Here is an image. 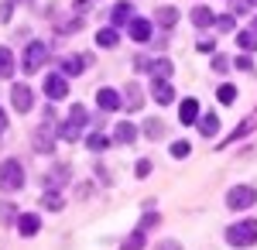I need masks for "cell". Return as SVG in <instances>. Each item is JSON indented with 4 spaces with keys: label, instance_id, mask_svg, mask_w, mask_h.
<instances>
[{
    "label": "cell",
    "instance_id": "cell-1",
    "mask_svg": "<svg viewBox=\"0 0 257 250\" xmlns=\"http://www.w3.org/2000/svg\"><path fill=\"white\" fill-rule=\"evenodd\" d=\"M226 243L230 247H254L257 243V219H240V223H233L230 230H226Z\"/></svg>",
    "mask_w": 257,
    "mask_h": 250
},
{
    "label": "cell",
    "instance_id": "cell-2",
    "mask_svg": "<svg viewBox=\"0 0 257 250\" xmlns=\"http://www.w3.org/2000/svg\"><path fill=\"white\" fill-rule=\"evenodd\" d=\"M21 185H24V168H21V161H14V158L0 161V192H18Z\"/></svg>",
    "mask_w": 257,
    "mask_h": 250
},
{
    "label": "cell",
    "instance_id": "cell-3",
    "mask_svg": "<svg viewBox=\"0 0 257 250\" xmlns=\"http://www.w3.org/2000/svg\"><path fill=\"white\" fill-rule=\"evenodd\" d=\"M254 202H257L254 185H233V189L226 192V206H230V209H250Z\"/></svg>",
    "mask_w": 257,
    "mask_h": 250
},
{
    "label": "cell",
    "instance_id": "cell-4",
    "mask_svg": "<svg viewBox=\"0 0 257 250\" xmlns=\"http://www.w3.org/2000/svg\"><path fill=\"white\" fill-rule=\"evenodd\" d=\"M45 62H48V45L45 41H31L28 52H24V72H38Z\"/></svg>",
    "mask_w": 257,
    "mask_h": 250
},
{
    "label": "cell",
    "instance_id": "cell-5",
    "mask_svg": "<svg viewBox=\"0 0 257 250\" xmlns=\"http://www.w3.org/2000/svg\"><path fill=\"white\" fill-rule=\"evenodd\" d=\"M45 96L48 99H69V79L59 76V72H52V76H45Z\"/></svg>",
    "mask_w": 257,
    "mask_h": 250
},
{
    "label": "cell",
    "instance_id": "cell-6",
    "mask_svg": "<svg viewBox=\"0 0 257 250\" xmlns=\"http://www.w3.org/2000/svg\"><path fill=\"white\" fill-rule=\"evenodd\" d=\"M11 103H14L18 113H28V110L35 106V93H31L24 82H14V86H11Z\"/></svg>",
    "mask_w": 257,
    "mask_h": 250
},
{
    "label": "cell",
    "instance_id": "cell-7",
    "mask_svg": "<svg viewBox=\"0 0 257 250\" xmlns=\"http://www.w3.org/2000/svg\"><path fill=\"white\" fill-rule=\"evenodd\" d=\"M48 123H52V110H45V127H38V134H35V148L41 154H52V148H55V134Z\"/></svg>",
    "mask_w": 257,
    "mask_h": 250
},
{
    "label": "cell",
    "instance_id": "cell-8",
    "mask_svg": "<svg viewBox=\"0 0 257 250\" xmlns=\"http://www.w3.org/2000/svg\"><path fill=\"white\" fill-rule=\"evenodd\" d=\"M89 62H93L89 55H62V58H59V69L65 72V76H79Z\"/></svg>",
    "mask_w": 257,
    "mask_h": 250
},
{
    "label": "cell",
    "instance_id": "cell-9",
    "mask_svg": "<svg viewBox=\"0 0 257 250\" xmlns=\"http://www.w3.org/2000/svg\"><path fill=\"white\" fill-rule=\"evenodd\" d=\"M151 96H155V103L168 106V103H175V89H172L168 79H155V82H151Z\"/></svg>",
    "mask_w": 257,
    "mask_h": 250
},
{
    "label": "cell",
    "instance_id": "cell-10",
    "mask_svg": "<svg viewBox=\"0 0 257 250\" xmlns=\"http://www.w3.org/2000/svg\"><path fill=\"white\" fill-rule=\"evenodd\" d=\"M96 103H99V110H106V113H113V110H120V103H123V99H120V93H117V89H110V86H103V89L96 93Z\"/></svg>",
    "mask_w": 257,
    "mask_h": 250
},
{
    "label": "cell",
    "instance_id": "cell-11",
    "mask_svg": "<svg viewBox=\"0 0 257 250\" xmlns=\"http://www.w3.org/2000/svg\"><path fill=\"white\" fill-rule=\"evenodd\" d=\"M113 141H117V144H134V141H138V127H134L131 120H120L117 127H113Z\"/></svg>",
    "mask_w": 257,
    "mask_h": 250
},
{
    "label": "cell",
    "instance_id": "cell-12",
    "mask_svg": "<svg viewBox=\"0 0 257 250\" xmlns=\"http://www.w3.org/2000/svg\"><path fill=\"white\" fill-rule=\"evenodd\" d=\"M127 31H131V38H134V41H148L155 28H151V21H148V18H134L131 24H127Z\"/></svg>",
    "mask_w": 257,
    "mask_h": 250
},
{
    "label": "cell",
    "instance_id": "cell-13",
    "mask_svg": "<svg viewBox=\"0 0 257 250\" xmlns=\"http://www.w3.org/2000/svg\"><path fill=\"white\" fill-rule=\"evenodd\" d=\"M178 120L185 123V127H192L199 120V99H182V106H178Z\"/></svg>",
    "mask_w": 257,
    "mask_h": 250
},
{
    "label": "cell",
    "instance_id": "cell-14",
    "mask_svg": "<svg viewBox=\"0 0 257 250\" xmlns=\"http://www.w3.org/2000/svg\"><path fill=\"white\" fill-rule=\"evenodd\" d=\"M18 230H21V236H35V233L41 230V219L35 216V212H21V219H18Z\"/></svg>",
    "mask_w": 257,
    "mask_h": 250
},
{
    "label": "cell",
    "instance_id": "cell-15",
    "mask_svg": "<svg viewBox=\"0 0 257 250\" xmlns=\"http://www.w3.org/2000/svg\"><path fill=\"white\" fill-rule=\"evenodd\" d=\"M192 24H196L199 31H202V28H213V24H216V14L199 4V7H192Z\"/></svg>",
    "mask_w": 257,
    "mask_h": 250
},
{
    "label": "cell",
    "instance_id": "cell-16",
    "mask_svg": "<svg viewBox=\"0 0 257 250\" xmlns=\"http://www.w3.org/2000/svg\"><path fill=\"white\" fill-rule=\"evenodd\" d=\"M141 99H144L141 86L138 82H127V86H123V106H127V110H141Z\"/></svg>",
    "mask_w": 257,
    "mask_h": 250
},
{
    "label": "cell",
    "instance_id": "cell-17",
    "mask_svg": "<svg viewBox=\"0 0 257 250\" xmlns=\"http://www.w3.org/2000/svg\"><path fill=\"white\" fill-rule=\"evenodd\" d=\"M110 21H113V24H131V21H134V7H131V4H117V7H113V11H110Z\"/></svg>",
    "mask_w": 257,
    "mask_h": 250
},
{
    "label": "cell",
    "instance_id": "cell-18",
    "mask_svg": "<svg viewBox=\"0 0 257 250\" xmlns=\"http://www.w3.org/2000/svg\"><path fill=\"white\" fill-rule=\"evenodd\" d=\"M199 134H202V137H216L219 134V116L216 113H206L202 120H199Z\"/></svg>",
    "mask_w": 257,
    "mask_h": 250
},
{
    "label": "cell",
    "instance_id": "cell-19",
    "mask_svg": "<svg viewBox=\"0 0 257 250\" xmlns=\"http://www.w3.org/2000/svg\"><path fill=\"white\" fill-rule=\"evenodd\" d=\"M11 72H14V52L0 45V79H11Z\"/></svg>",
    "mask_w": 257,
    "mask_h": 250
},
{
    "label": "cell",
    "instance_id": "cell-20",
    "mask_svg": "<svg viewBox=\"0 0 257 250\" xmlns=\"http://www.w3.org/2000/svg\"><path fill=\"white\" fill-rule=\"evenodd\" d=\"M155 21H158L161 28H175L178 24V11L175 7H158V11H155Z\"/></svg>",
    "mask_w": 257,
    "mask_h": 250
},
{
    "label": "cell",
    "instance_id": "cell-21",
    "mask_svg": "<svg viewBox=\"0 0 257 250\" xmlns=\"http://www.w3.org/2000/svg\"><path fill=\"white\" fill-rule=\"evenodd\" d=\"M254 127H257V120H254V116H247V120L240 123L237 131H233V134H230V137H226V141H223V148H230V141H240V137H247V134H250V131H254Z\"/></svg>",
    "mask_w": 257,
    "mask_h": 250
},
{
    "label": "cell",
    "instance_id": "cell-22",
    "mask_svg": "<svg viewBox=\"0 0 257 250\" xmlns=\"http://www.w3.org/2000/svg\"><path fill=\"white\" fill-rule=\"evenodd\" d=\"M117 41H120V31H117V28H103V31L96 35V45H103V48H113Z\"/></svg>",
    "mask_w": 257,
    "mask_h": 250
},
{
    "label": "cell",
    "instance_id": "cell-23",
    "mask_svg": "<svg viewBox=\"0 0 257 250\" xmlns=\"http://www.w3.org/2000/svg\"><path fill=\"white\" fill-rule=\"evenodd\" d=\"M86 120H89L86 106H82V103H72V106H69V123H76V127H86Z\"/></svg>",
    "mask_w": 257,
    "mask_h": 250
},
{
    "label": "cell",
    "instance_id": "cell-24",
    "mask_svg": "<svg viewBox=\"0 0 257 250\" xmlns=\"http://www.w3.org/2000/svg\"><path fill=\"white\" fill-rule=\"evenodd\" d=\"M148 72H155V79H168V72H172V62H168V58H155V62L148 65Z\"/></svg>",
    "mask_w": 257,
    "mask_h": 250
},
{
    "label": "cell",
    "instance_id": "cell-25",
    "mask_svg": "<svg viewBox=\"0 0 257 250\" xmlns=\"http://www.w3.org/2000/svg\"><path fill=\"white\" fill-rule=\"evenodd\" d=\"M79 134H82V127H76V123H62L59 131H55V137H62V141H79Z\"/></svg>",
    "mask_w": 257,
    "mask_h": 250
},
{
    "label": "cell",
    "instance_id": "cell-26",
    "mask_svg": "<svg viewBox=\"0 0 257 250\" xmlns=\"http://www.w3.org/2000/svg\"><path fill=\"white\" fill-rule=\"evenodd\" d=\"M144 240H148V236H144V230H134L127 240H123V243H120V250H141V247H144Z\"/></svg>",
    "mask_w": 257,
    "mask_h": 250
},
{
    "label": "cell",
    "instance_id": "cell-27",
    "mask_svg": "<svg viewBox=\"0 0 257 250\" xmlns=\"http://www.w3.org/2000/svg\"><path fill=\"white\" fill-rule=\"evenodd\" d=\"M144 134L151 137V141H158V137H165V123H161L158 116H151V120L144 123Z\"/></svg>",
    "mask_w": 257,
    "mask_h": 250
},
{
    "label": "cell",
    "instance_id": "cell-28",
    "mask_svg": "<svg viewBox=\"0 0 257 250\" xmlns=\"http://www.w3.org/2000/svg\"><path fill=\"white\" fill-rule=\"evenodd\" d=\"M86 148H89V151H106V148H110V141L99 134V131H93V134L86 137Z\"/></svg>",
    "mask_w": 257,
    "mask_h": 250
},
{
    "label": "cell",
    "instance_id": "cell-29",
    "mask_svg": "<svg viewBox=\"0 0 257 250\" xmlns=\"http://www.w3.org/2000/svg\"><path fill=\"white\" fill-rule=\"evenodd\" d=\"M14 219H21V212L14 202H0V223H14Z\"/></svg>",
    "mask_w": 257,
    "mask_h": 250
},
{
    "label": "cell",
    "instance_id": "cell-30",
    "mask_svg": "<svg viewBox=\"0 0 257 250\" xmlns=\"http://www.w3.org/2000/svg\"><path fill=\"white\" fill-rule=\"evenodd\" d=\"M237 45L243 48V52H254V48H257V35H254V31H240V35H237Z\"/></svg>",
    "mask_w": 257,
    "mask_h": 250
},
{
    "label": "cell",
    "instance_id": "cell-31",
    "mask_svg": "<svg viewBox=\"0 0 257 250\" xmlns=\"http://www.w3.org/2000/svg\"><path fill=\"white\" fill-rule=\"evenodd\" d=\"M65 202H62V195H55V192H45L41 195V209H62Z\"/></svg>",
    "mask_w": 257,
    "mask_h": 250
},
{
    "label": "cell",
    "instance_id": "cell-32",
    "mask_svg": "<svg viewBox=\"0 0 257 250\" xmlns=\"http://www.w3.org/2000/svg\"><path fill=\"white\" fill-rule=\"evenodd\" d=\"M219 103H226V106H230V103H233V99H237V86H219Z\"/></svg>",
    "mask_w": 257,
    "mask_h": 250
},
{
    "label": "cell",
    "instance_id": "cell-33",
    "mask_svg": "<svg viewBox=\"0 0 257 250\" xmlns=\"http://www.w3.org/2000/svg\"><path fill=\"white\" fill-rule=\"evenodd\" d=\"M216 28H219V31H226V35H230V31L237 28V18H230V14H223V18H216Z\"/></svg>",
    "mask_w": 257,
    "mask_h": 250
},
{
    "label": "cell",
    "instance_id": "cell-34",
    "mask_svg": "<svg viewBox=\"0 0 257 250\" xmlns=\"http://www.w3.org/2000/svg\"><path fill=\"white\" fill-rule=\"evenodd\" d=\"M172 158H178V161L189 158V141H175V144H172Z\"/></svg>",
    "mask_w": 257,
    "mask_h": 250
},
{
    "label": "cell",
    "instance_id": "cell-35",
    "mask_svg": "<svg viewBox=\"0 0 257 250\" xmlns=\"http://www.w3.org/2000/svg\"><path fill=\"white\" fill-rule=\"evenodd\" d=\"M230 69V58L226 55H213V72H226Z\"/></svg>",
    "mask_w": 257,
    "mask_h": 250
},
{
    "label": "cell",
    "instance_id": "cell-36",
    "mask_svg": "<svg viewBox=\"0 0 257 250\" xmlns=\"http://www.w3.org/2000/svg\"><path fill=\"white\" fill-rule=\"evenodd\" d=\"M134 172H138V178H148V175H151V161H148V158H141L138 165H134Z\"/></svg>",
    "mask_w": 257,
    "mask_h": 250
},
{
    "label": "cell",
    "instance_id": "cell-37",
    "mask_svg": "<svg viewBox=\"0 0 257 250\" xmlns=\"http://www.w3.org/2000/svg\"><path fill=\"white\" fill-rule=\"evenodd\" d=\"M11 14H14V4L4 0V4H0V21H11Z\"/></svg>",
    "mask_w": 257,
    "mask_h": 250
},
{
    "label": "cell",
    "instance_id": "cell-38",
    "mask_svg": "<svg viewBox=\"0 0 257 250\" xmlns=\"http://www.w3.org/2000/svg\"><path fill=\"white\" fill-rule=\"evenodd\" d=\"M155 223H158V212H148V216L141 219V226H138V230H148V226H155Z\"/></svg>",
    "mask_w": 257,
    "mask_h": 250
},
{
    "label": "cell",
    "instance_id": "cell-39",
    "mask_svg": "<svg viewBox=\"0 0 257 250\" xmlns=\"http://www.w3.org/2000/svg\"><path fill=\"white\" fill-rule=\"evenodd\" d=\"M233 65H237V69H243V72H250V69H254V62H250L247 55H240L237 62H233Z\"/></svg>",
    "mask_w": 257,
    "mask_h": 250
},
{
    "label": "cell",
    "instance_id": "cell-40",
    "mask_svg": "<svg viewBox=\"0 0 257 250\" xmlns=\"http://www.w3.org/2000/svg\"><path fill=\"white\" fill-rule=\"evenodd\" d=\"M155 250H182V243H178V240H161Z\"/></svg>",
    "mask_w": 257,
    "mask_h": 250
},
{
    "label": "cell",
    "instance_id": "cell-41",
    "mask_svg": "<svg viewBox=\"0 0 257 250\" xmlns=\"http://www.w3.org/2000/svg\"><path fill=\"white\" fill-rule=\"evenodd\" d=\"M196 48L202 52V55H213V48H216V45H213V41H199Z\"/></svg>",
    "mask_w": 257,
    "mask_h": 250
},
{
    "label": "cell",
    "instance_id": "cell-42",
    "mask_svg": "<svg viewBox=\"0 0 257 250\" xmlns=\"http://www.w3.org/2000/svg\"><path fill=\"white\" fill-rule=\"evenodd\" d=\"M89 4L93 0H76V11H89Z\"/></svg>",
    "mask_w": 257,
    "mask_h": 250
},
{
    "label": "cell",
    "instance_id": "cell-43",
    "mask_svg": "<svg viewBox=\"0 0 257 250\" xmlns=\"http://www.w3.org/2000/svg\"><path fill=\"white\" fill-rule=\"evenodd\" d=\"M4 131H7V113L0 110V134H4Z\"/></svg>",
    "mask_w": 257,
    "mask_h": 250
},
{
    "label": "cell",
    "instance_id": "cell-44",
    "mask_svg": "<svg viewBox=\"0 0 257 250\" xmlns=\"http://www.w3.org/2000/svg\"><path fill=\"white\" fill-rule=\"evenodd\" d=\"M250 31H254V35H257V18H254V24H250Z\"/></svg>",
    "mask_w": 257,
    "mask_h": 250
},
{
    "label": "cell",
    "instance_id": "cell-45",
    "mask_svg": "<svg viewBox=\"0 0 257 250\" xmlns=\"http://www.w3.org/2000/svg\"><path fill=\"white\" fill-rule=\"evenodd\" d=\"M247 4H254V7H257V0H247Z\"/></svg>",
    "mask_w": 257,
    "mask_h": 250
}]
</instances>
